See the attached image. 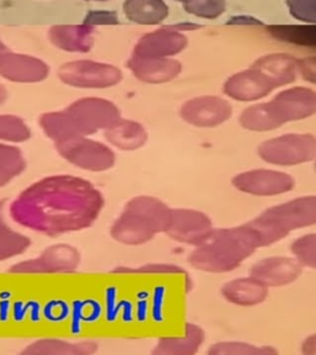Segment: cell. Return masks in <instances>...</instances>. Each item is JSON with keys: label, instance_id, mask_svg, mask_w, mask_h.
Instances as JSON below:
<instances>
[{"label": "cell", "instance_id": "obj_1", "mask_svg": "<svg viewBox=\"0 0 316 355\" xmlns=\"http://www.w3.org/2000/svg\"><path fill=\"white\" fill-rule=\"evenodd\" d=\"M106 205L93 184L76 175H52L31 184L11 202L17 225L47 236L79 232L98 221Z\"/></svg>", "mask_w": 316, "mask_h": 355}, {"label": "cell", "instance_id": "obj_2", "mask_svg": "<svg viewBox=\"0 0 316 355\" xmlns=\"http://www.w3.org/2000/svg\"><path fill=\"white\" fill-rule=\"evenodd\" d=\"M260 248V236L247 222L235 227L214 228L190 252L188 261L199 272L225 274L236 270Z\"/></svg>", "mask_w": 316, "mask_h": 355}, {"label": "cell", "instance_id": "obj_3", "mask_svg": "<svg viewBox=\"0 0 316 355\" xmlns=\"http://www.w3.org/2000/svg\"><path fill=\"white\" fill-rule=\"evenodd\" d=\"M119 119H122V114L114 103L103 98H83L67 106L65 110L42 114L39 125L44 135L56 144L104 131Z\"/></svg>", "mask_w": 316, "mask_h": 355}, {"label": "cell", "instance_id": "obj_4", "mask_svg": "<svg viewBox=\"0 0 316 355\" xmlns=\"http://www.w3.org/2000/svg\"><path fill=\"white\" fill-rule=\"evenodd\" d=\"M172 217V207L165 201L139 195L128 200L122 214L111 225V239L124 245H142L165 233Z\"/></svg>", "mask_w": 316, "mask_h": 355}, {"label": "cell", "instance_id": "obj_5", "mask_svg": "<svg viewBox=\"0 0 316 355\" xmlns=\"http://www.w3.org/2000/svg\"><path fill=\"white\" fill-rule=\"evenodd\" d=\"M260 236L261 248L283 241L298 230L316 223V196H300L272 206L249 222Z\"/></svg>", "mask_w": 316, "mask_h": 355}, {"label": "cell", "instance_id": "obj_6", "mask_svg": "<svg viewBox=\"0 0 316 355\" xmlns=\"http://www.w3.org/2000/svg\"><path fill=\"white\" fill-rule=\"evenodd\" d=\"M262 161L276 166H293L315 161L316 139L311 133H288L263 141L257 148Z\"/></svg>", "mask_w": 316, "mask_h": 355}, {"label": "cell", "instance_id": "obj_7", "mask_svg": "<svg viewBox=\"0 0 316 355\" xmlns=\"http://www.w3.org/2000/svg\"><path fill=\"white\" fill-rule=\"evenodd\" d=\"M55 148L65 161L85 172H106L117 163V155L108 144L88 137L56 142Z\"/></svg>", "mask_w": 316, "mask_h": 355}, {"label": "cell", "instance_id": "obj_8", "mask_svg": "<svg viewBox=\"0 0 316 355\" xmlns=\"http://www.w3.org/2000/svg\"><path fill=\"white\" fill-rule=\"evenodd\" d=\"M57 74L62 83L74 88H110L122 80L119 68L93 61L68 62L60 67Z\"/></svg>", "mask_w": 316, "mask_h": 355}, {"label": "cell", "instance_id": "obj_9", "mask_svg": "<svg viewBox=\"0 0 316 355\" xmlns=\"http://www.w3.org/2000/svg\"><path fill=\"white\" fill-rule=\"evenodd\" d=\"M81 252L68 243L52 244L35 259L19 261L9 268L11 274H69L77 272Z\"/></svg>", "mask_w": 316, "mask_h": 355}, {"label": "cell", "instance_id": "obj_10", "mask_svg": "<svg viewBox=\"0 0 316 355\" xmlns=\"http://www.w3.org/2000/svg\"><path fill=\"white\" fill-rule=\"evenodd\" d=\"M266 105L278 128H281L284 123L306 120L315 115L316 93L306 87L285 89Z\"/></svg>", "mask_w": 316, "mask_h": 355}, {"label": "cell", "instance_id": "obj_11", "mask_svg": "<svg viewBox=\"0 0 316 355\" xmlns=\"http://www.w3.org/2000/svg\"><path fill=\"white\" fill-rule=\"evenodd\" d=\"M233 188L252 196H278L288 194L295 188V179L290 174L273 169H252L239 173L231 179Z\"/></svg>", "mask_w": 316, "mask_h": 355}, {"label": "cell", "instance_id": "obj_12", "mask_svg": "<svg viewBox=\"0 0 316 355\" xmlns=\"http://www.w3.org/2000/svg\"><path fill=\"white\" fill-rule=\"evenodd\" d=\"M179 114L184 122L194 128H213L231 119L233 106L220 96L206 95L185 101Z\"/></svg>", "mask_w": 316, "mask_h": 355}, {"label": "cell", "instance_id": "obj_13", "mask_svg": "<svg viewBox=\"0 0 316 355\" xmlns=\"http://www.w3.org/2000/svg\"><path fill=\"white\" fill-rule=\"evenodd\" d=\"M210 217L194 209H172V217L165 234L174 242L198 245L206 241L214 230Z\"/></svg>", "mask_w": 316, "mask_h": 355}, {"label": "cell", "instance_id": "obj_14", "mask_svg": "<svg viewBox=\"0 0 316 355\" xmlns=\"http://www.w3.org/2000/svg\"><path fill=\"white\" fill-rule=\"evenodd\" d=\"M303 269L294 258L278 255L256 261L251 266L250 277L268 288H282L295 283L301 277Z\"/></svg>", "mask_w": 316, "mask_h": 355}, {"label": "cell", "instance_id": "obj_15", "mask_svg": "<svg viewBox=\"0 0 316 355\" xmlns=\"http://www.w3.org/2000/svg\"><path fill=\"white\" fill-rule=\"evenodd\" d=\"M50 67L33 55L6 51L0 55V77L13 83L33 84L44 82Z\"/></svg>", "mask_w": 316, "mask_h": 355}, {"label": "cell", "instance_id": "obj_16", "mask_svg": "<svg viewBox=\"0 0 316 355\" xmlns=\"http://www.w3.org/2000/svg\"><path fill=\"white\" fill-rule=\"evenodd\" d=\"M276 87L268 78L251 66L249 69L236 73L224 84V94L242 103L263 99L271 94Z\"/></svg>", "mask_w": 316, "mask_h": 355}, {"label": "cell", "instance_id": "obj_17", "mask_svg": "<svg viewBox=\"0 0 316 355\" xmlns=\"http://www.w3.org/2000/svg\"><path fill=\"white\" fill-rule=\"evenodd\" d=\"M188 40L183 33L171 28H163L146 33L133 49V55L151 58H169L187 47Z\"/></svg>", "mask_w": 316, "mask_h": 355}, {"label": "cell", "instance_id": "obj_18", "mask_svg": "<svg viewBox=\"0 0 316 355\" xmlns=\"http://www.w3.org/2000/svg\"><path fill=\"white\" fill-rule=\"evenodd\" d=\"M128 67L136 79L147 84L172 82L182 72V64L171 58H151L133 55L128 61Z\"/></svg>", "mask_w": 316, "mask_h": 355}, {"label": "cell", "instance_id": "obj_19", "mask_svg": "<svg viewBox=\"0 0 316 355\" xmlns=\"http://www.w3.org/2000/svg\"><path fill=\"white\" fill-rule=\"evenodd\" d=\"M268 294L269 288L250 275L230 280L222 288V297L240 307L261 305L268 299Z\"/></svg>", "mask_w": 316, "mask_h": 355}, {"label": "cell", "instance_id": "obj_20", "mask_svg": "<svg viewBox=\"0 0 316 355\" xmlns=\"http://www.w3.org/2000/svg\"><path fill=\"white\" fill-rule=\"evenodd\" d=\"M51 44L73 53H85L94 44V30L87 25H56L49 31Z\"/></svg>", "mask_w": 316, "mask_h": 355}, {"label": "cell", "instance_id": "obj_21", "mask_svg": "<svg viewBox=\"0 0 316 355\" xmlns=\"http://www.w3.org/2000/svg\"><path fill=\"white\" fill-rule=\"evenodd\" d=\"M106 142L122 152H133L142 148L149 141L146 128L133 120L119 119L104 130Z\"/></svg>", "mask_w": 316, "mask_h": 355}, {"label": "cell", "instance_id": "obj_22", "mask_svg": "<svg viewBox=\"0 0 316 355\" xmlns=\"http://www.w3.org/2000/svg\"><path fill=\"white\" fill-rule=\"evenodd\" d=\"M263 73L276 89L294 83L298 76L297 60L285 53H272L263 55L252 64Z\"/></svg>", "mask_w": 316, "mask_h": 355}, {"label": "cell", "instance_id": "obj_23", "mask_svg": "<svg viewBox=\"0 0 316 355\" xmlns=\"http://www.w3.org/2000/svg\"><path fill=\"white\" fill-rule=\"evenodd\" d=\"M204 340V329L195 323H187L182 337H165L160 339L152 350V354L193 355L199 352Z\"/></svg>", "mask_w": 316, "mask_h": 355}, {"label": "cell", "instance_id": "obj_24", "mask_svg": "<svg viewBox=\"0 0 316 355\" xmlns=\"http://www.w3.org/2000/svg\"><path fill=\"white\" fill-rule=\"evenodd\" d=\"M99 349L93 340L67 342L63 339L42 338L28 344L22 355H90Z\"/></svg>", "mask_w": 316, "mask_h": 355}, {"label": "cell", "instance_id": "obj_25", "mask_svg": "<svg viewBox=\"0 0 316 355\" xmlns=\"http://www.w3.org/2000/svg\"><path fill=\"white\" fill-rule=\"evenodd\" d=\"M122 10L126 19L139 25H158L169 15L165 0H125Z\"/></svg>", "mask_w": 316, "mask_h": 355}, {"label": "cell", "instance_id": "obj_26", "mask_svg": "<svg viewBox=\"0 0 316 355\" xmlns=\"http://www.w3.org/2000/svg\"><path fill=\"white\" fill-rule=\"evenodd\" d=\"M6 200L0 201V261L22 254L31 245V241L22 233L9 227L4 218Z\"/></svg>", "mask_w": 316, "mask_h": 355}, {"label": "cell", "instance_id": "obj_27", "mask_svg": "<svg viewBox=\"0 0 316 355\" xmlns=\"http://www.w3.org/2000/svg\"><path fill=\"white\" fill-rule=\"evenodd\" d=\"M26 169V161L20 148L0 142V188L10 183Z\"/></svg>", "mask_w": 316, "mask_h": 355}, {"label": "cell", "instance_id": "obj_28", "mask_svg": "<svg viewBox=\"0 0 316 355\" xmlns=\"http://www.w3.org/2000/svg\"><path fill=\"white\" fill-rule=\"evenodd\" d=\"M240 125L251 132H269L278 128L266 103L255 104L244 109L240 115Z\"/></svg>", "mask_w": 316, "mask_h": 355}, {"label": "cell", "instance_id": "obj_29", "mask_svg": "<svg viewBox=\"0 0 316 355\" xmlns=\"http://www.w3.org/2000/svg\"><path fill=\"white\" fill-rule=\"evenodd\" d=\"M209 355H277L278 350L267 345L240 342V340H228L213 344L208 349Z\"/></svg>", "mask_w": 316, "mask_h": 355}, {"label": "cell", "instance_id": "obj_30", "mask_svg": "<svg viewBox=\"0 0 316 355\" xmlns=\"http://www.w3.org/2000/svg\"><path fill=\"white\" fill-rule=\"evenodd\" d=\"M31 137L26 122L17 115H0V142L24 144Z\"/></svg>", "mask_w": 316, "mask_h": 355}, {"label": "cell", "instance_id": "obj_31", "mask_svg": "<svg viewBox=\"0 0 316 355\" xmlns=\"http://www.w3.org/2000/svg\"><path fill=\"white\" fill-rule=\"evenodd\" d=\"M113 272L115 274H168V275H183L185 282V288L189 291L193 284L190 280L188 272L182 266L176 264H168V263H149L144 266H136V268H128V266H117Z\"/></svg>", "mask_w": 316, "mask_h": 355}, {"label": "cell", "instance_id": "obj_32", "mask_svg": "<svg viewBox=\"0 0 316 355\" xmlns=\"http://www.w3.org/2000/svg\"><path fill=\"white\" fill-rule=\"evenodd\" d=\"M290 252L300 266L314 270L316 268L315 233H308L294 239L290 244Z\"/></svg>", "mask_w": 316, "mask_h": 355}, {"label": "cell", "instance_id": "obj_33", "mask_svg": "<svg viewBox=\"0 0 316 355\" xmlns=\"http://www.w3.org/2000/svg\"><path fill=\"white\" fill-rule=\"evenodd\" d=\"M183 8L194 17L217 19L226 10V0H192L183 4Z\"/></svg>", "mask_w": 316, "mask_h": 355}, {"label": "cell", "instance_id": "obj_34", "mask_svg": "<svg viewBox=\"0 0 316 355\" xmlns=\"http://www.w3.org/2000/svg\"><path fill=\"white\" fill-rule=\"evenodd\" d=\"M269 33L278 39L294 42V44H308V40L315 42V28H297V26H269Z\"/></svg>", "mask_w": 316, "mask_h": 355}, {"label": "cell", "instance_id": "obj_35", "mask_svg": "<svg viewBox=\"0 0 316 355\" xmlns=\"http://www.w3.org/2000/svg\"><path fill=\"white\" fill-rule=\"evenodd\" d=\"M290 15L301 22H316V0H285Z\"/></svg>", "mask_w": 316, "mask_h": 355}, {"label": "cell", "instance_id": "obj_36", "mask_svg": "<svg viewBox=\"0 0 316 355\" xmlns=\"http://www.w3.org/2000/svg\"><path fill=\"white\" fill-rule=\"evenodd\" d=\"M83 24L93 28L97 25H117L120 21H119L117 11L93 10L89 11L85 15Z\"/></svg>", "mask_w": 316, "mask_h": 355}, {"label": "cell", "instance_id": "obj_37", "mask_svg": "<svg viewBox=\"0 0 316 355\" xmlns=\"http://www.w3.org/2000/svg\"><path fill=\"white\" fill-rule=\"evenodd\" d=\"M297 68L300 76L304 78V80L311 84H315L316 82V61L315 57H308V58H301L297 60Z\"/></svg>", "mask_w": 316, "mask_h": 355}, {"label": "cell", "instance_id": "obj_38", "mask_svg": "<svg viewBox=\"0 0 316 355\" xmlns=\"http://www.w3.org/2000/svg\"><path fill=\"white\" fill-rule=\"evenodd\" d=\"M228 25H258L262 26L263 22L256 17H246V15H240V17H233L226 22Z\"/></svg>", "mask_w": 316, "mask_h": 355}, {"label": "cell", "instance_id": "obj_39", "mask_svg": "<svg viewBox=\"0 0 316 355\" xmlns=\"http://www.w3.org/2000/svg\"><path fill=\"white\" fill-rule=\"evenodd\" d=\"M301 354L303 355H316V336L311 334L306 337L303 343H301Z\"/></svg>", "mask_w": 316, "mask_h": 355}, {"label": "cell", "instance_id": "obj_40", "mask_svg": "<svg viewBox=\"0 0 316 355\" xmlns=\"http://www.w3.org/2000/svg\"><path fill=\"white\" fill-rule=\"evenodd\" d=\"M200 25H197V24H179V25H174L172 26L173 30H176V31H182V30H195V28H199Z\"/></svg>", "mask_w": 316, "mask_h": 355}, {"label": "cell", "instance_id": "obj_41", "mask_svg": "<svg viewBox=\"0 0 316 355\" xmlns=\"http://www.w3.org/2000/svg\"><path fill=\"white\" fill-rule=\"evenodd\" d=\"M6 99H8V92H6V88L3 85V84H0V105H3V104L6 103Z\"/></svg>", "mask_w": 316, "mask_h": 355}, {"label": "cell", "instance_id": "obj_42", "mask_svg": "<svg viewBox=\"0 0 316 355\" xmlns=\"http://www.w3.org/2000/svg\"><path fill=\"white\" fill-rule=\"evenodd\" d=\"M6 51L9 50L6 49V44H3V42H1V40H0V55H3V53H6Z\"/></svg>", "mask_w": 316, "mask_h": 355}, {"label": "cell", "instance_id": "obj_43", "mask_svg": "<svg viewBox=\"0 0 316 355\" xmlns=\"http://www.w3.org/2000/svg\"><path fill=\"white\" fill-rule=\"evenodd\" d=\"M176 1H179V3H182V4H185V3H189V1H192V0H176Z\"/></svg>", "mask_w": 316, "mask_h": 355}, {"label": "cell", "instance_id": "obj_44", "mask_svg": "<svg viewBox=\"0 0 316 355\" xmlns=\"http://www.w3.org/2000/svg\"><path fill=\"white\" fill-rule=\"evenodd\" d=\"M94 1H106V0H94Z\"/></svg>", "mask_w": 316, "mask_h": 355}]
</instances>
